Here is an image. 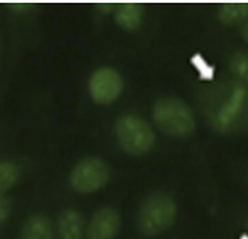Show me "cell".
Returning a JSON list of instances; mask_svg holds the SVG:
<instances>
[{"mask_svg": "<svg viewBox=\"0 0 248 239\" xmlns=\"http://www.w3.org/2000/svg\"><path fill=\"white\" fill-rule=\"evenodd\" d=\"M124 81L116 68L103 66L96 68L88 80V92L93 102L109 105L114 102L123 91Z\"/></svg>", "mask_w": 248, "mask_h": 239, "instance_id": "obj_5", "label": "cell"}, {"mask_svg": "<svg viewBox=\"0 0 248 239\" xmlns=\"http://www.w3.org/2000/svg\"><path fill=\"white\" fill-rule=\"evenodd\" d=\"M229 68L237 79L248 84V52H236L229 60Z\"/></svg>", "mask_w": 248, "mask_h": 239, "instance_id": "obj_12", "label": "cell"}, {"mask_svg": "<svg viewBox=\"0 0 248 239\" xmlns=\"http://www.w3.org/2000/svg\"><path fill=\"white\" fill-rule=\"evenodd\" d=\"M152 118L159 130L169 136H187L197 126L191 106L176 97L158 100L152 109Z\"/></svg>", "mask_w": 248, "mask_h": 239, "instance_id": "obj_2", "label": "cell"}, {"mask_svg": "<svg viewBox=\"0 0 248 239\" xmlns=\"http://www.w3.org/2000/svg\"><path fill=\"white\" fill-rule=\"evenodd\" d=\"M241 35H243V38L246 39L248 42V20L244 23V25H243V30H241Z\"/></svg>", "mask_w": 248, "mask_h": 239, "instance_id": "obj_16", "label": "cell"}, {"mask_svg": "<svg viewBox=\"0 0 248 239\" xmlns=\"http://www.w3.org/2000/svg\"><path fill=\"white\" fill-rule=\"evenodd\" d=\"M7 6L13 13H28L31 12L34 7H36L35 3H21V1L20 3H10Z\"/></svg>", "mask_w": 248, "mask_h": 239, "instance_id": "obj_14", "label": "cell"}, {"mask_svg": "<svg viewBox=\"0 0 248 239\" xmlns=\"http://www.w3.org/2000/svg\"><path fill=\"white\" fill-rule=\"evenodd\" d=\"M116 4H117V3H98V4H96V7H98V10H99L101 13L108 14V13L114 12Z\"/></svg>", "mask_w": 248, "mask_h": 239, "instance_id": "obj_15", "label": "cell"}, {"mask_svg": "<svg viewBox=\"0 0 248 239\" xmlns=\"http://www.w3.org/2000/svg\"><path fill=\"white\" fill-rule=\"evenodd\" d=\"M87 222L77 208H66L57 218V238L82 239L85 237Z\"/></svg>", "mask_w": 248, "mask_h": 239, "instance_id": "obj_7", "label": "cell"}, {"mask_svg": "<svg viewBox=\"0 0 248 239\" xmlns=\"http://www.w3.org/2000/svg\"><path fill=\"white\" fill-rule=\"evenodd\" d=\"M247 229H248V221H247Z\"/></svg>", "mask_w": 248, "mask_h": 239, "instance_id": "obj_17", "label": "cell"}, {"mask_svg": "<svg viewBox=\"0 0 248 239\" xmlns=\"http://www.w3.org/2000/svg\"><path fill=\"white\" fill-rule=\"evenodd\" d=\"M114 135L120 147L131 155L147 154L156 141L155 132L149 123L133 114L123 115L116 120Z\"/></svg>", "mask_w": 248, "mask_h": 239, "instance_id": "obj_3", "label": "cell"}, {"mask_svg": "<svg viewBox=\"0 0 248 239\" xmlns=\"http://www.w3.org/2000/svg\"><path fill=\"white\" fill-rule=\"evenodd\" d=\"M20 239H56V231L49 217L32 214L25 220Z\"/></svg>", "mask_w": 248, "mask_h": 239, "instance_id": "obj_8", "label": "cell"}, {"mask_svg": "<svg viewBox=\"0 0 248 239\" xmlns=\"http://www.w3.org/2000/svg\"><path fill=\"white\" fill-rule=\"evenodd\" d=\"M113 13L117 25L125 31L137 30L144 20V6L141 3H134V1L117 3Z\"/></svg>", "mask_w": 248, "mask_h": 239, "instance_id": "obj_9", "label": "cell"}, {"mask_svg": "<svg viewBox=\"0 0 248 239\" xmlns=\"http://www.w3.org/2000/svg\"><path fill=\"white\" fill-rule=\"evenodd\" d=\"M20 167L13 161H0V194H4L18 182Z\"/></svg>", "mask_w": 248, "mask_h": 239, "instance_id": "obj_11", "label": "cell"}, {"mask_svg": "<svg viewBox=\"0 0 248 239\" xmlns=\"http://www.w3.org/2000/svg\"><path fill=\"white\" fill-rule=\"evenodd\" d=\"M122 225V218L116 208L102 207L96 210L87 224V239H114Z\"/></svg>", "mask_w": 248, "mask_h": 239, "instance_id": "obj_6", "label": "cell"}, {"mask_svg": "<svg viewBox=\"0 0 248 239\" xmlns=\"http://www.w3.org/2000/svg\"><path fill=\"white\" fill-rule=\"evenodd\" d=\"M110 167L99 157H85L73 167L68 176L70 186L78 193H93L110 179Z\"/></svg>", "mask_w": 248, "mask_h": 239, "instance_id": "obj_4", "label": "cell"}, {"mask_svg": "<svg viewBox=\"0 0 248 239\" xmlns=\"http://www.w3.org/2000/svg\"><path fill=\"white\" fill-rule=\"evenodd\" d=\"M12 213V202L6 194H0V227L7 221Z\"/></svg>", "mask_w": 248, "mask_h": 239, "instance_id": "obj_13", "label": "cell"}, {"mask_svg": "<svg viewBox=\"0 0 248 239\" xmlns=\"http://www.w3.org/2000/svg\"><path fill=\"white\" fill-rule=\"evenodd\" d=\"M217 18L226 25L247 21L248 3H222L217 9Z\"/></svg>", "mask_w": 248, "mask_h": 239, "instance_id": "obj_10", "label": "cell"}, {"mask_svg": "<svg viewBox=\"0 0 248 239\" xmlns=\"http://www.w3.org/2000/svg\"><path fill=\"white\" fill-rule=\"evenodd\" d=\"M176 200L165 192L147 196L137 213V228L144 237H158L168 231L176 221Z\"/></svg>", "mask_w": 248, "mask_h": 239, "instance_id": "obj_1", "label": "cell"}]
</instances>
